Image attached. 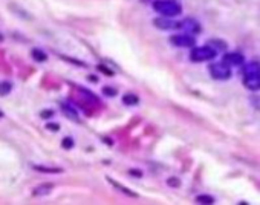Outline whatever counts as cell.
Returning <instances> with one entry per match:
<instances>
[{
    "label": "cell",
    "instance_id": "603a6c76",
    "mask_svg": "<svg viewBox=\"0 0 260 205\" xmlns=\"http://www.w3.org/2000/svg\"><path fill=\"white\" fill-rule=\"evenodd\" d=\"M48 129L49 130H58L60 127H58V124H48Z\"/></svg>",
    "mask_w": 260,
    "mask_h": 205
},
{
    "label": "cell",
    "instance_id": "cb8c5ba5",
    "mask_svg": "<svg viewBox=\"0 0 260 205\" xmlns=\"http://www.w3.org/2000/svg\"><path fill=\"white\" fill-rule=\"evenodd\" d=\"M2 117H4V112H2V111H0V118H2Z\"/></svg>",
    "mask_w": 260,
    "mask_h": 205
},
{
    "label": "cell",
    "instance_id": "52a82bcc",
    "mask_svg": "<svg viewBox=\"0 0 260 205\" xmlns=\"http://www.w3.org/2000/svg\"><path fill=\"white\" fill-rule=\"evenodd\" d=\"M243 86L249 90L260 89V72L258 74H243Z\"/></svg>",
    "mask_w": 260,
    "mask_h": 205
},
{
    "label": "cell",
    "instance_id": "6da1fadb",
    "mask_svg": "<svg viewBox=\"0 0 260 205\" xmlns=\"http://www.w3.org/2000/svg\"><path fill=\"white\" fill-rule=\"evenodd\" d=\"M153 10L165 17H176L182 13V7L173 0H156L153 4Z\"/></svg>",
    "mask_w": 260,
    "mask_h": 205
},
{
    "label": "cell",
    "instance_id": "5b68a950",
    "mask_svg": "<svg viewBox=\"0 0 260 205\" xmlns=\"http://www.w3.org/2000/svg\"><path fill=\"white\" fill-rule=\"evenodd\" d=\"M170 43L175 45L178 48H193L195 46V39L190 34H179V36H173L170 39Z\"/></svg>",
    "mask_w": 260,
    "mask_h": 205
},
{
    "label": "cell",
    "instance_id": "4fadbf2b",
    "mask_svg": "<svg viewBox=\"0 0 260 205\" xmlns=\"http://www.w3.org/2000/svg\"><path fill=\"white\" fill-rule=\"evenodd\" d=\"M123 101H124V105H127V106H136L139 99H138V96L135 93H126L123 96Z\"/></svg>",
    "mask_w": 260,
    "mask_h": 205
},
{
    "label": "cell",
    "instance_id": "7c38bea8",
    "mask_svg": "<svg viewBox=\"0 0 260 205\" xmlns=\"http://www.w3.org/2000/svg\"><path fill=\"white\" fill-rule=\"evenodd\" d=\"M13 90V84L10 81H0V96H7Z\"/></svg>",
    "mask_w": 260,
    "mask_h": 205
},
{
    "label": "cell",
    "instance_id": "ac0fdd59",
    "mask_svg": "<svg viewBox=\"0 0 260 205\" xmlns=\"http://www.w3.org/2000/svg\"><path fill=\"white\" fill-rule=\"evenodd\" d=\"M208 45H210V43H208ZM210 46H211V48H214L216 51H219V49H225V48H227V45H225L224 42L220 43V42H217V40H211V45H210Z\"/></svg>",
    "mask_w": 260,
    "mask_h": 205
},
{
    "label": "cell",
    "instance_id": "2e32d148",
    "mask_svg": "<svg viewBox=\"0 0 260 205\" xmlns=\"http://www.w3.org/2000/svg\"><path fill=\"white\" fill-rule=\"evenodd\" d=\"M109 182H110L112 185H115V187H117V188H118L120 191H123L124 194H127V196H132V197H135V196H136V194H135L133 191H130V190H127V188H124V187H123L121 184H118L117 181H114V179H109Z\"/></svg>",
    "mask_w": 260,
    "mask_h": 205
},
{
    "label": "cell",
    "instance_id": "d6986e66",
    "mask_svg": "<svg viewBox=\"0 0 260 205\" xmlns=\"http://www.w3.org/2000/svg\"><path fill=\"white\" fill-rule=\"evenodd\" d=\"M103 93L107 95V96H115V95H117V89H114V87H110V86H106V87L103 89Z\"/></svg>",
    "mask_w": 260,
    "mask_h": 205
},
{
    "label": "cell",
    "instance_id": "8fae6325",
    "mask_svg": "<svg viewBox=\"0 0 260 205\" xmlns=\"http://www.w3.org/2000/svg\"><path fill=\"white\" fill-rule=\"evenodd\" d=\"M260 72V63L258 61H249L243 64V74H258Z\"/></svg>",
    "mask_w": 260,
    "mask_h": 205
},
{
    "label": "cell",
    "instance_id": "9c48e42d",
    "mask_svg": "<svg viewBox=\"0 0 260 205\" xmlns=\"http://www.w3.org/2000/svg\"><path fill=\"white\" fill-rule=\"evenodd\" d=\"M61 111H63V114L69 118V120H72V121H80V118H78V114H77V111L72 108V106H69V105H66V102H63L61 105Z\"/></svg>",
    "mask_w": 260,
    "mask_h": 205
},
{
    "label": "cell",
    "instance_id": "30bf717a",
    "mask_svg": "<svg viewBox=\"0 0 260 205\" xmlns=\"http://www.w3.org/2000/svg\"><path fill=\"white\" fill-rule=\"evenodd\" d=\"M52 188H54V185L52 184H42V185H39L34 191H32V196H46V194H49L51 191H52Z\"/></svg>",
    "mask_w": 260,
    "mask_h": 205
},
{
    "label": "cell",
    "instance_id": "ba28073f",
    "mask_svg": "<svg viewBox=\"0 0 260 205\" xmlns=\"http://www.w3.org/2000/svg\"><path fill=\"white\" fill-rule=\"evenodd\" d=\"M224 61L231 67L233 66H242L245 63V57L240 52H228V54H225Z\"/></svg>",
    "mask_w": 260,
    "mask_h": 205
},
{
    "label": "cell",
    "instance_id": "ffe728a7",
    "mask_svg": "<svg viewBox=\"0 0 260 205\" xmlns=\"http://www.w3.org/2000/svg\"><path fill=\"white\" fill-rule=\"evenodd\" d=\"M61 146H63L64 149H67V150H69V149H72V147H73V140L67 136V138H64V140H63Z\"/></svg>",
    "mask_w": 260,
    "mask_h": 205
},
{
    "label": "cell",
    "instance_id": "9a60e30c",
    "mask_svg": "<svg viewBox=\"0 0 260 205\" xmlns=\"http://www.w3.org/2000/svg\"><path fill=\"white\" fill-rule=\"evenodd\" d=\"M32 58L35 61H46L48 60V55L43 51H40V49H34L32 51Z\"/></svg>",
    "mask_w": 260,
    "mask_h": 205
},
{
    "label": "cell",
    "instance_id": "3957f363",
    "mask_svg": "<svg viewBox=\"0 0 260 205\" xmlns=\"http://www.w3.org/2000/svg\"><path fill=\"white\" fill-rule=\"evenodd\" d=\"M210 74L214 80H230L231 77V66H228L225 61L222 63H213L210 66Z\"/></svg>",
    "mask_w": 260,
    "mask_h": 205
},
{
    "label": "cell",
    "instance_id": "5bb4252c",
    "mask_svg": "<svg viewBox=\"0 0 260 205\" xmlns=\"http://www.w3.org/2000/svg\"><path fill=\"white\" fill-rule=\"evenodd\" d=\"M32 168L37 170V172H42V173H61V172H63V170L58 168V167H42V165H34Z\"/></svg>",
    "mask_w": 260,
    "mask_h": 205
},
{
    "label": "cell",
    "instance_id": "8992f818",
    "mask_svg": "<svg viewBox=\"0 0 260 205\" xmlns=\"http://www.w3.org/2000/svg\"><path fill=\"white\" fill-rule=\"evenodd\" d=\"M179 29H182L185 34H199L201 32V25L195 20V19H184L179 20Z\"/></svg>",
    "mask_w": 260,
    "mask_h": 205
},
{
    "label": "cell",
    "instance_id": "e0dca14e",
    "mask_svg": "<svg viewBox=\"0 0 260 205\" xmlns=\"http://www.w3.org/2000/svg\"><path fill=\"white\" fill-rule=\"evenodd\" d=\"M196 202H198V203H213V202H214V199H213L211 196L201 194V196H198V197H196Z\"/></svg>",
    "mask_w": 260,
    "mask_h": 205
},
{
    "label": "cell",
    "instance_id": "277c9868",
    "mask_svg": "<svg viewBox=\"0 0 260 205\" xmlns=\"http://www.w3.org/2000/svg\"><path fill=\"white\" fill-rule=\"evenodd\" d=\"M153 25L158 29H164V31H173V29H179V20H173V17H159L155 19Z\"/></svg>",
    "mask_w": 260,
    "mask_h": 205
},
{
    "label": "cell",
    "instance_id": "7a4b0ae2",
    "mask_svg": "<svg viewBox=\"0 0 260 205\" xmlns=\"http://www.w3.org/2000/svg\"><path fill=\"white\" fill-rule=\"evenodd\" d=\"M216 55H217V51L208 45V46L195 48V49L190 52V60H192V61H195V63H202V61L214 60V58H216Z\"/></svg>",
    "mask_w": 260,
    "mask_h": 205
},
{
    "label": "cell",
    "instance_id": "7402d4cb",
    "mask_svg": "<svg viewBox=\"0 0 260 205\" xmlns=\"http://www.w3.org/2000/svg\"><path fill=\"white\" fill-rule=\"evenodd\" d=\"M168 184H170V185H176V187H178V185H179V181H178V179H168Z\"/></svg>",
    "mask_w": 260,
    "mask_h": 205
},
{
    "label": "cell",
    "instance_id": "44dd1931",
    "mask_svg": "<svg viewBox=\"0 0 260 205\" xmlns=\"http://www.w3.org/2000/svg\"><path fill=\"white\" fill-rule=\"evenodd\" d=\"M52 115H54L52 111H43V112H42V118H49V117H52Z\"/></svg>",
    "mask_w": 260,
    "mask_h": 205
}]
</instances>
